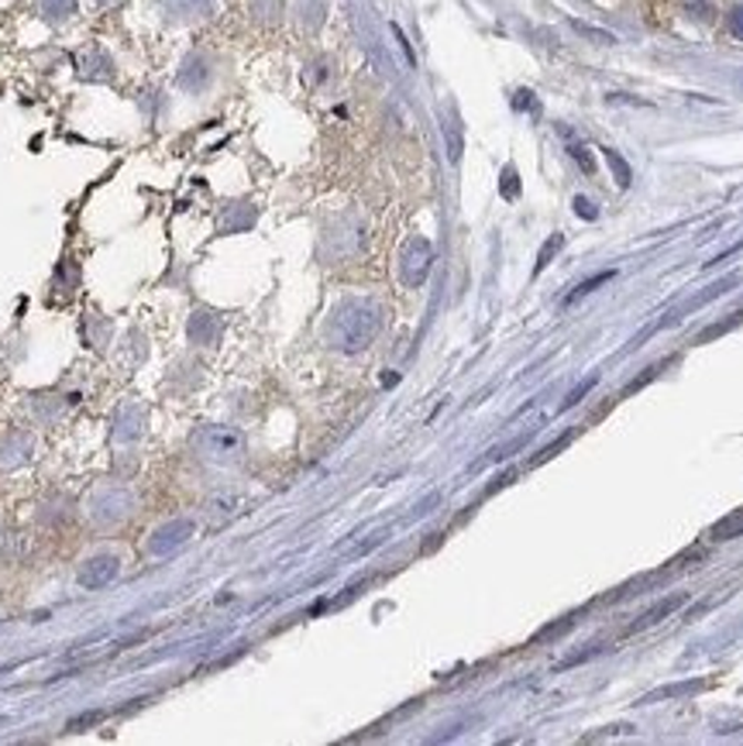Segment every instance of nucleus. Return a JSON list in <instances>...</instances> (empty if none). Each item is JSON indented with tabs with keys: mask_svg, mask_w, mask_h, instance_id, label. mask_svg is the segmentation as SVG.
Segmentation results:
<instances>
[{
	"mask_svg": "<svg viewBox=\"0 0 743 746\" xmlns=\"http://www.w3.org/2000/svg\"><path fill=\"white\" fill-rule=\"evenodd\" d=\"M383 327V310L368 300H352L337 306L331 321V340L341 352H365Z\"/></svg>",
	"mask_w": 743,
	"mask_h": 746,
	"instance_id": "1",
	"label": "nucleus"
},
{
	"mask_svg": "<svg viewBox=\"0 0 743 746\" xmlns=\"http://www.w3.org/2000/svg\"><path fill=\"white\" fill-rule=\"evenodd\" d=\"M193 447L214 465H235V462H241V454H245V437L231 426H204L193 437Z\"/></svg>",
	"mask_w": 743,
	"mask_h": 746,
	"instance_id": "2",
	"label": "nucleus"
},
{
	"mask_svg": "<svg viewBox=\"0 0 743 746\" xmlns=\"http://www.w3.org/2000/svg\"><path fill=\"white\" fill-rule=\"evenodd\" d=\"M431 262H434V251H431V241L427 238H410L403 245V255H399V272H403V282L407 285H420L431 272Z\"/></svg>",
	"mask_w": 743,
	"mask_h": 746,
	"instance_id": "3",
	"label": "nucleus"
},
{
	"mask_svg": "<svg viewBox=\"0 0 743 746\" xmlns=\"http://www.w3.org/2000/svg\"><path fill=\"white\" fill-rule=\"evenodd\" d=\"M118 575H121V558H118V554H97V558H90V561H83V564H79V571H76V585L94 592V588L110 585Z\"/></svg>",
	"mask_w": 743,
	"mask_h": 746,
	"instance_id": "4",
	"label": "nucleus"
},
{
	"mask_svg": "<svg viewBox=\"0 0 743 746\" xmlns=\"http://www.w3.org/2000/svg\"><path fill=\"white\" fill-rule=\"evenodd\" d=\"M190 533H193V523L190 520H173V523H162L159 530H152V537H149V554H169V551H176V548H183V543L190 540Z\"/></svg>",
	"mask_w": 743,
	"mask_h": 746,
	"instance_id": "5",
	"label": "nucleus"
},
{
	"mask_svg": "<svg viewBox=\"0 0 743 746\" xmlns=\"http://www.w3.org/2000/svg\"><path fill=\"white\" fill-rule=\"evenodd\" d=\"M685 602V595H671V598H661V602H654V606L637 619V623H631V629L626 634H637V629H647V626H654V623H661V619H668L678 606Z\"/></svg>",
	"mask_w": 743,
	"mask_h": 746,
	"instance_id": "6",
	"label": "nucleus"
},
{
	"mask_svg": "<svg viewBox=\"0 0 743 746\" xmlns=\"http://www.w3.org/2000/svg\"><path fill=\"white\" fill-rule=\"evenodd\" d=\"M733 537H743V509L723 516V520L712 527V540H733Z\"/></svg>",
	"mask_w": 743,
	"mask_h": 746,
	"instance_id": "7",
	"label": "nucleus"
},
{
	"mask_svg": "<svg viewBox=\"0 0 743 746\" xmlns=\"http://www.w3.org/2000/svg\"><path fill=\"white\" fill-rule=\"evenodd\" d=\"M211 4H214V0H165V8L173 14H180V18H200V14L211 11Z\"/></svg>",
	"mask_w": 743,
	"mask_h": 746,
	"instance_id": "8",
	"label": "nucleus"
},
{
	"mask_svg": "<svg viewBox=\"0 0 743 746\" xmlns=\"http://www.w3.org/2000/svg\"><path fill=\"white\" fill-rule=\"evenodd\" d=\"M76 11V0H42V14L49 21H66Z\"/></svg>",
	"mask_w": 743,
	"mask_h": 746,
	"instance_id": "9",
	"label": "nucleus"
},
{
	"mask_svg": "<svg viewBox=\"0 0 743 746\" xmlns=\"http://www.w3.org/2000/svg\"><path fill=\"white\" fill-rule=\"evenodd\" d=\"M613 275H616V272H613V269H610V272H599V275H592V279H585V282H579V285H575V293H571V296H568V300H564V303H575V300H582V296H589V293H592V290H599V285H603V282H610V279H613Z\"/></svg>",
	"mask_w": 743,
	"mask_h": 746,
	"instance_id": "10",
	"label": "nucleus"
},
{
	"mask_svg": "<svg viewBox=\"0 0 743 746\" xmlns=\"http://www.w3.org/2000/svg\"><path fill=\"white\" fill-rule=\"evenodd\" d=\"M180 83H183V86H190V90H200V86L207 83V69H204V63L193 60V63H190V69H183Z\"/></svg>",
	"mask_w": 743,
	"mask_h": 746,
	"instance_id": "11",
	"label": "nucleus"
},
{
	"mask_svg": "<svg viewBox=\"0 0 743 746\" xmlns=\"http://www.w3.org/2000/svg\"><path fill=\"white\" fill-rule=\"evenodd\" d=\"M561 245H564V238H561V235H554V238H551V241L545 245V251H540V258H537V272H540V269H545V266L551 262V255H558V248H561Z\"/></svg>",
	"mask_w": 743,
	"mask_h": 746,
	"instance_id": "12",
	"label": "nucleus"
},
{
	"mask_svg": "<svg viewBox=\"0 0 743 746\" xmlns=\"http://www.w3.org/2000/svg\"><path fill=\"white\" fill-rule=\"evenodd\" d=\"M726 28H730V35H733V39H740V42H743V4L730 11V18H726Z\"/></svg>",
	"mask_w": 743,
	"mask_h": 746,
	"instance_id": "13",
	"label": "nucleus"
},
{
	"mask_svg": "<svg viewBox=\"0 0 743 746\" xmlns=\"http://www.w3.org/2000/svg\"><path fill=\"white\" fill-rule=\"evenodd\" d=\"M606 159H610V162H613V169H616V180H620V186L631 183V169H626V162H623L616 152H610V149H606Z\"/></svg>",
	"mask_w": 743,
	"mask_h": 746,
	"instance_id": "14",
	"label": "nucleus"
},
{
	"mask_svg": "<svg viewBox=\"0 0 743 746\" xmlns=\"http://www.w3.org/2000/svg\"><path fill=\"white\" fill-rule=\"evenodd\" d=\"M592 386H595V379H589V382H585V386H579V389H571V396L564 399V407H561V410H568V407H575V403H579V399H582V396H585V392H589Z\"/></svg>",
	"mask_w": 743,
	"mask_h": 746,
	"instance_id": "15",
	"label": "nucleus"
},
{
	"mask_svg": "<svg viewBox=\"0 0 743 746\" xmlns=\"http://www.w3.org/2000/svg\"><path fill=\"white\" fill-rule=\"evenodd\" d=\"M575 210H579V214H582V217H589V220H595V207H592V204H589V199H585V196H575Z\"/></svg>",
	"mask_w": 743,
	"mask_h": 746,
	"instance_id": "16",
	"label": "nucleus"
},
{
	"mask_svg": "<svg viewBox=\"0 0 743 746\" xmlns=\"http://www.w3.org/2000/svg\"><path fill=\"white\" fill-rule=\"evenodd\" d=\"M513 193H517V183H513V169L506 172V196L513 199Z\"/></svg>",
	"mask_w": 743,
	"mask_h": 746,
	"instance_id": "17",
	"label": "nucleus"
}]
</instances>
